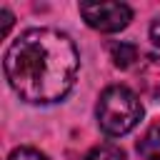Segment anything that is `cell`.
<instances>
[{
  "label": "cell",
  "mask_w": 160,
  "mask_h": 160,
  "mask_svg": "<svg viewBox=\"0 0 160 160\" xmlns=\"http://www.w3.org/2000/svg\"><path fill=\"white\" fill-rule=\"evenodd\" d=\"M2 70L20 100L50 105L72 90L80 70V52L70 35L55 28H30L5 50Z\"/></svg>",
  "instance_id": "6da1fadb"
},
{
  "label": "cell",
  "mask_w": 160,
  "mask_h": 160,
  "mask_svg": "<svg viewBox=\"0 0 160 160\" xmlns=\"http://www.w3.org/2000/svg\"><path fill=\"white\" fill-rule=\"evenodd\" d=\"M150 40L160 48V20H155V22L150 25Z\"/></svg>",
  "instance_id": "30bf717a"
},
{
  "label": "cell",
  "mask_w": 160,
  "mask_h": 160,
  "mask_svg": "<svg viewBox=\"0 0 160 160\" xmlns=\"http://www.w3.org/2000/svg\"><path fill=\"white\" fill-rule=\"evenodd\" d=\"M8 160H48V155H45V152H40V150H35V148L22 145V148H15V150L10 152V158H8Z\"/></svg>",
  "instance_id": "ba28073f"
},
{
  "label": "cell",
  "mask_w": 160,
  "mask_h": 160,
  "mask_svg": "<svg viewBox=\"0 0 160 160\" xmlns=\"http://www.w3.org/2000/svg\"><path fill=\"white\" fill-rule=\"evenodd\" d=\"M138 82H140V90L152 98V100H160V58L158 55H145L140 62H138Z\"/></svg>",
  "instance_id": "277c9868"
},
{
  "label": "cell",
  "mask_w": 160,
  "mask_h": 160,
  "mask_svg": "<svg viewBox=\"0 0 160 160\" xmlns=\"http://www.w3.org/2000/svg\"><path fill=\"white\" fill-rule=\"evenodd\" d=\"M95 115H98V125L105 135L120 138V135H128L142 120V102L130 88L110 85L100 92Z\"/></svg>",
  "instance_id": "7a4b0ae2"
},
{
  "label": "cell",
  "mask_w": 160,
  "mask_h": 160,
  "mask_svg": "<svg viewBox=\"0 0 160 160\" xmlns=\"http://www.w3.org/2000/svg\"><path fill=\"white\" fill-rule=\"evenodd\" d=\"M82 160H125V150L120 145H115V142H100Z\"/></svg>",
  "instance_id": "52a82bcc"
},
{
  "label": "cell",
  "mask_w": 160,
  "mask_h": 160,
  "mask_svg": "<svg viewBox=\"0 0 160 160\" xmlns=\"http://www.w3.org/2000/svg\"><path fill=\"white\" fill-rule=\"evenodd\" d=\"M0 20H2V25H0V35L5 38V35L10 32V28H12V20H15V18H12V12H10L8 8H0Z\"/></svg>",
  "instance_id": "9c48e42d"
},
{
  "label": "cell",
  "mask_w": 160,
  "mask_h": 160,
  "mask_svg": "<svg viewBox=\"0 0 160 160\" xmlns=\"http://www.w3.org/2000/svg\"><path fill=\"white\" fill-rule=\"evenodd\" d=\"M138 152L145 160H160V122L145 130V135L138 140Z\"/></svg>",
  "instance_id": "5b68a950"
},
{
  "label": "cell",
  "mask_w": 160,
  "mask_h": 160,
  "mask_svg": "<svg viewBox=\"0 0 160 160\" xmlns=\"http://www.w3.org/2000/svg\"><path fill=\"white\" fill-rule=\"evenodd\" d=\"M80 15L82 20L100 32H118L130 25L132 10L125 2H80Z\"/></svg>",
  "instance_id": "3957f363"
},
{
  "label": "cell",
  "mask_w": 160,
  "mask_h": 160,
  "mask_svg": "<svg viewBox=\"0 0 160 160\" xmlns=\"http://www.w3.org/2000/svg\"><path fill=\"white\" fill-rule=\"evenodd\" d=\"M110 58H112L115 68H122V70L140 62V52H138V48L132 42H115L110 48Z\"/></svg>",
  "instance_id": "8992f818"
}]
</instances>
